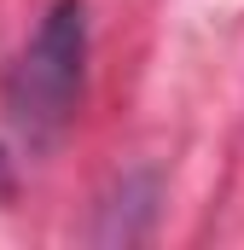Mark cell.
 Listing matches in <instances>:
<instances>
[{
	"label": "cell",
	"instance_id": "cell-1",
	"mask_svg": "<svg viewBox=\"0 0 244 250\" xmlns=\"http://www.w3.org/2000/svg\"><path fill=\"white\" fill-rule=\"evenodd\" d=\"M81 70H87V6L59 0L6 76V111L29 146L59 140V128L81 99Z\"/></svg>",
	"mask_w": 244,
	"mask_h": 250
}]
</instances>
